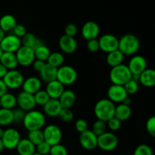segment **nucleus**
Segmentation results:
<instances>
[{
    "label": "nucleus",
    "mask_w": 155,
    "mask_h": 155,
    "mask_svg": "<svg viewBox=\"0 0 155 155\" xmlns=\"http://www.w3.org/2000/svg\"><path fill=\"white\" fill-rule=\"evenodd\" d=\"M140 48V41L135 35L128 33L119 39L118 50L124 56L136 55Z\"/></svg>",
    "instance_id": "f257e3e1"
},
{
    "label": "nucleus",
    "mask_w": 155,
    "mask_h": 155,
    "mask_svg": "<svg viewBox=\"0 0 155 155\" xmlns=\"http://www.w3.org/2000/svg\"><path fill=\"white\" fill-rule=\"evenodd\" d=\"M22 124L28 132L42 130L45 125V116L41 111L32 110L26 112Z\"/></svg>",
    "instance_id": "f03ea898"
},
{
    "label": "nucleus",
    "mask_w": 155,
    "mask_h": 155,
    "mask_svg": "<svg viewBox=\"0 0 155 155\" xmlns=\"http://www.w3.org/2000/svg\"><path fill=\"white\" fill-rule=\"evenodd\" d=\"M115 104L107 98H102L97 101L94 107V113L98 120L107 123L114 117Z\"/></svg>",
    "instance_id": "7ed1b4c3"
},
{
    "label": "nucleus",
    "mask_w": 155,
    "mask_h": 155,
    "mask_svg": "<svg viewBox=\"0 0 155 155\" xmlns=\"http://www.w3.org/2000/svg\"><path fill=\"white\" fill-rule=\"evenodd\" d=\"M132 74L127 65L122 64L112 68L109 74V78L113 85L124 86L131 80Z\"/></svg>",
    "instance_id": "20e7f679"
},
{
    "label": "nucleus",
    "mask_w": 155,
    "mask_h": 155,
    "mask_svg": "<svg viewBox=\"0 0 155 155\" xmlns=\"http://www.w3.org/2000/svg\"><path fill=\"white\" fill-rule=\"evenodd\" d=\"M63 86H70L77 81V71L73 67L69 65H63L58 68L57 78Z\"/></svg>",
    "instance_id": "39448f33"
},
{
    "label": "nucleus",
    "mask_w": 155,
    "mask_h": 155,
    "mask_svg": "<svg viewBox=\"0 0 155 155\" xmlns=\"http://www.w3.org/2000/svg\"><path fill=\"white\" fill-rule=\"evenodd\" d=\"M44 142L48 143L50 146L61 144L62 139V132L58 126L50 124L44 128L43 131Z\"/></svg>",
    "instance_id": "423d86ee"
},
{
    "label": "nucleus",
    "mask_w": 155,
    "mask_h": 155,
    "mask_svg": "<svg viewBox=\"0 0 155 155\" xmlns=\"http://www.w3.org/2000/svg\"><path fill=\"white\" fill-rule=\"evenodd\" d=\"M119 144L117 136L110 132H105L98 137V147L104 151L114 150Z\"/></svg>",
    "instance_id": "0eeeda50"
},
{
    "label": "nucleus",
    "mask_w": 155,
    "mask_h": 155,
    "mask_svg": "<svg viewBox=\"0 0 155 155\" xmlns=\"http://www.w3.org/2000/svg\"><path fill=\"white\" fill-rule=\"evenodd\" d=\"M1 139L4 148L13 150L17 148L21 137L18 130L14 128H8L4 130V133Z\"/></svg>",
    "instance_id": "6e6552de"
},
{
    "label": "nucleus",
    "mask_w": 155,
    "mask_h": 155,
    "mask_svg": "<svg viewBox=\"0 0 155 155\" xmlns=\"http://www.w3.org/2000/svg\"><path fill=\"white\" fill-rule=\"evenodd\" d=\"M8 89H16L21 87L24 81V77L22 73L18 70L8 71L2 79Z\"/></svg>",
    "instance_id": "1a4fd4ad"
},
{
    "label": "nucleus",
    "mask_w": 155,
    "mask_h": 155,
    "mask_svg": "<svg viewBox=\"0 0 155 155\" xmlns=\"http://www.w3.org/2000/svg\"><path fill=\"white\" fill-rule=\"evenodd\" d=\"M98 43L100 49L108 54L118 49L119 39L114 35L104 34L99 38Z\"/></svg>",
    "instance_id": "9d476101"
},
{
    "label": "nucleus",
    "mask_w": 155,
    "mask_h": 155,
    "mask_svg": "<svg viewBox=\"0 0 155 155\" xmlns=\"http://www.w3.org/2000/svg\"><path fill=\"white\" fill-rule=\"evenodd\" d=\"M21 47V39L13 34L5 35L2 41L0 42V48L2 52L16 53Z\"/></svg>",
    "instance_id": "9b49d317"
},
{
    "label": "nucleus",
    "mask_w": 155,
    "mask_h": 155,
    "mask_svg": "<svg viewBox=\"0 0 155 155\" xmlns=\"http://www.w3.org/2000/svg\"><path fill=\"white\" fill-rule=\"evenodd\" d=\"M18 65L22 67H28L32 65L33 62L35 61L34 51L31 48L22 46L15 53Z\"/></svg>",
    "instance_id": "f8f14e48"
},
{
    "label": "nucleus",
    "mask_w": 155,
    "mask_h": 155,
    "mask_svg": "<svg viewBox=\"0 0 155 155\" xmlns=\"http://www.w3.org/2000/svg\"><path fill=\"white\" fill-rule=\"evenodd\" d=\"M79 141L80 145L86 150L92 151L98 147V136H95L90 130L80 133Z\"/></svg>",
    "instance_id": "ddd939ff"
},
{
    "label": "nucleus",
    "mask_w": 155,
    "mask_h": 155,
    "mask_svg": "<svg viewBox=\"0 0 155 155\" xmlns=\"http://www.w3.org/2000/svg\"><path fill=\"white\" fill-rule=\"evenodd\" d=\"M16 98L17 104H18L20 109H21V110L25 112L34 110L36 104V102H35L33 95L27 93V92L22 91V92L18 94Z\"/></svg>",
    "instance_id": "4468645a"
},
{
    "label": "nucleus",
    "mask_w": 155,
    "mask_h": 155,
    "mask_svg": "<svg viewBox=\"0 0 155 155\" xmlns=\"http://www.w3.org/2000/svg\"><path fill=\"white\" fill-rule=\"evenodd\" d=\"M127 67L132 75H140L147 69V61L142 55H133L129 61Z\"/></svg>",
    "instance_id": "2eb2a0df"
},
{
    "label": "nucleus",
    "mask_w": 155,
    "mask_h": 155,
    "mask_svg": "<svg viewBox=\"0 0 155 155\" xmlns=\"http://www.w3.org/2000/svg\"><path fill=\"white\" fill-rule=\"evenodd\" d=\"M107 99L110 100L113 103H121L128 97L127 92L124 89V86L112 84L107 89Z\"/></svg>",
    "instance_id": "dca6fc26"
},
{
    "label": "nucleus",
    "mask_w": 155,
    "mask_h": 155,
    "mask_svg": "<svg viewBox=\"0 0 155 155\" xmlns=\"http://www.w3.org/2000/svg\"><path fill=\"white\" fill-rule=\"evenodd\" d=\"M99 25L96 22L92 21H89L85 23L81 30L82 36L87 41L97 39V37L99 35Z\"/></svg>",
    "instance_id": "f3484780"
},
{
    "label": "nucleus",
    "mask_w": 155,
    "mask_h": 155,
    "mask_svg": "<svg viewBox=\"0 0 155 155\" xmlns=\"http://www.w3.org/2000/svg\"><path fill=\"white\" fill-rule=\"evenodd\" d=\"M58 45L61 50L65 54H71L76 51L77 48V42L74 37L63 35L58 41Z\"/></svg>",
    "instance_id": "a211bd4d"
},
{
    "label": "nucleus",
    "mask_w": 155,
    "mask_h": 155,
    "mask_svg": "<svg viewBox=\"0 0 155 155\" xmlns=\"http://www.w3.org/2000/svg\"><path fill=\"white\" fill-rule=\"evenodd\" d=\"M21 87L23 89V92L34 95L41 89L42 81L38 77H30L27 79H24Z\"/></svg>",
    "instance_id": "6ab92c4d"
},
{
    "label": "nucleus",
    "mask_w": 155,
    "mask_h": 155,
    "mask_svg": "<svg viewBox=\"0 0 155 155\" xmlns=\"http://www.w3.org/2000/svg\"><path fill=\"white\" fill-rule=\"evenodd\" d=\"M64 90V86L55 80L47 83L45 92L51 99H58Z\"/></svg>",
    "instance_id": "aec40b11"
},
{
    "label": "nucleus",
    "mask_w": 155,
    "mask_h": 155,
    "mask_svg": "<svg viewBox=\"0 0 155 155\" xmlns=\"http://www.w3.org/2000/svg\"><path fill=\"white\" fill-rule=\"evenodd\" d=\"M62 107L59 102L58 99H51L43 106L44 114L50 117H58Z\"/></svg>",
    "instance_id": "412c9836"
},
{
    "label": "nucleus",
    "mask_w": 155,
    "mask_h": 155,
    "mask_svg": "<svg viewBox=\"0 0 155 155\" xmlns=\"http://www.w3.org/2000/svg\"><path fill=\"white\" fill-rule=\"evenodd\" d=\"M76 100H77L76 94L71 89L64 91L62 95L58 98L59 102L63 109H71L75 104Z\"/></svg>",
    "instance_id": "4be33fe9"
},
{
    "label": "nucleus",
    "mask_w": 155,
    "mask_h": 155,
    "mask_svg": "<svg viewBox=\"0 0 155 155\" xmlns=\"http://www.w3.org/2000/svg\"><path fill=\"white\" fill-rule=\"evenodd\" d=\"M0 63H1L8 71L16 70L17 67L18 66V60H17L15 53L2 52L1 58H0Z\"/></svg>",
    "instance_id": "5701e85b"
},
{
    "label": "nucleus",
    "mask_w": 155,
    "mask_h": 155,
    "mask_svg": "<svg viewBox=\"0 0 155 155\" xmlns=\"http://www.w3.org/2000/svg\"><path fill=\"white\" fill-rule=\"evenodd\" d=\"M57 71L58 68L46 63L42 71L39 73L40 80L46 83L55 80L57 78Z\"/></svg>",
    "instance_id": "b1692460"
},
{
    "label": "nucleus",
    "mask_w": 155,
    "mask_h": 155,
    "mask_svg": "<svg viewBox=\"0 0 155 155\" xmlns=\"http://www.w3.org/2000/svg\"><path fill=\"white\" fill-rule=\"evenodd\" d=\"M141 84L143 85L145 87H154L155 86V71L154 70L148 69L143 71L139 75V81Z\"/></svg>",
    "instance_id": "393cba45"
},
{
    "label": "nucleus",
    "mask_w": 155,
    "mask_h": 155,
    "mask_svg": "<svg viewBox=\"0 0 155 155\" xmlns=\"http://www.w3.org/2000/svg\"><path fill=\"white\" fill-rule=\"evenodd\" d=\"M16 149L19 155H33L36 152V146L27 139H21Z\"/></svg>",
    "instance_id": "a878e982"
},
{
    "label": "nucleus",
    "mask_w": 155,
    "mask_h": 155,
    "mask_svg": "<svg viewBox=\"0 0 155 155\" xmlns=\"http://www.w3.org/2000/svg\"><path fill=\"white\" fill-rule=\"evenodd\" d=\"M132 115V109L130 106L125 105L124 104H119L115 106L114 117L119 120L120 122L127 120Z\"/></svg>",
    "instance_id": "bb28decb"
},
{
    "label": "nucleus",
    "mask_w": 155,
    "mask_h": 155,
    "mask_svg": "<svg viewBox=\"0 0 155 155\" xmlns=\"http://www.w3.org/2000/svg\"><path fill=\"white\" fill-rule=\"evenodd\" d=\"M124 59V55L119 51V50H115L112 52L108 53L106 57V62L110 67L114 68L123 64Z\"/></svg>",
    "instance_id": "cd10ccee"
},
{
    "label": "nucleus",
    "mask_w": 155,
    "mask_h": 155,
    "mask_svg": "<svg viewBox=\"0 0 155 155\" xmlns=\"http://www.w3.org/2000/svg\"><path fill=\"white\" fill-rule=\"evenodd\" d=\"M17 25V21L12 15H5L0 18V28L5 33L13 30Z\"/></svg>",
    "instance_id": "c85d7f7f"
},
{
    "label": "nucleus",
    "mask_w": 155,
    "mask_h": 155,
    "mask_svg": "<svg viewBox=\"0 0 155 155\" xmlns=\"http://www.w3.org/2000/svg\"><path fill=\"white\" fill-rule=\"evenodd\" d=\"M0 104H1V108L12 110L17 105L16 96L13 94L7 92L4 95L0 97Z\"/></svg>",
    "instance_id": "c756f323"
},
{
    "label": "nucleus",
    "mask_w": 155,
    "mask_h": 155,
    "mask_svg": "<svg viewBox=\"0 0 155 155\" xmlns=\"http://www.w3.org/2000/svg\"><path fill=\"white\" fill-rule=\"evenodd\" d=\"M64 62V54L62 53L58 52V51H54V52H51L46 63L54 67V68H58L63 66Z\"/></svg>",
    "instance_id": "7c9ffc66"
},
{
    "label": "nucleus",
    "mask_w": 155,
    "mask_h": 155,
    "mask_svg": "<svg viewBox=\"0 0 155 155\" xmlns=\"http://www.w3.org/2000/svg\"><path fill=\"white\" fill-rule=\"evenodd\" d=\"M13 110L0 108V126L6 127L13 124Z\"/></svg>",
    "instance_id": "2f4dec72"
},
{
    "label": "nucleus",
    "mask_w": 155,
    "mask_h": 155,
    "mask_svg": "<svg viewBox=\"0 0 155 155\" xmlns=\"http://www.w3.org/2000/svg\"><path fill=\"white\" fill-rule=\"evenodd\" d=\"M51 51H50L49 48L45 45H42V46L39 47L34 50V54H35V58L36 60L42 61L46 62L48 60V57H49Z\"/></svg>",
    "instance_id": "473e14b6"
},
{
    "label": "nucleus",
    "mask_w": 155,
    "mask_h": 155,
    "mask_svg": "<svg viewBox=\"0 0 155 155\" xmlns=\"http://www.w3.org/2000/svg\"><path fill=\"white\" fill-rule=\"evenodd\" d=\"M27 139L34 146H37L38 145L44 142L43 133L42 130H34V131L29 132Z\"/></svg>",
    "instance_id": "72a5a7b5"
},
{
    "label": "nucleus",
    "mask_w": 155,
    "mask_h": 155,
    "mask_svg": "<svg viewBox=\"0 0 155 155\" xmlns=\"http://www.w3.org/2000/svg\"><path fill=\"white\" fill-rule=\"evenodd\" d=\"M34 97L35 102H36V105H40L43 107L48 101H49L50 98L48 96V95L47 94V92H45V90H40L39 92H36V94L33 95Z\"/></svg>",
    "instance_id": "f704fd0d"
},
{
    "label": "nucleus",
    "mask_w": 155,
    "mask_h": 155,
    "mask_svg": "<svg viewBox=\"0 0 155 155\" xmlns=\"http://www.w3.org/2000/svg\"><path fill=\"white\" fill-rule=\"evenodd\" d=\"M92 132L96 136H99L107 132V124L105 122L97 120L92 127Z\"/></svg>",
    "instance_id": "c9c22d12"
},
{
    "label": "nucleus",
    "mask_w": 155,
    "mask_h": 155,
    "mask_svg": "<svg viewBox=\"0 0 155 155\" xmlns=\"http://www.w3.org/2000/svg\"><path fill=\"white\" fill-rule=\"evenodd\" d=\"M36 36L32 33H27L21 39V45L22 46L28 47V48H33L35 42H36Z\"/></svg>",
    "instance_id": "e433bc0d"
},
{
    "label": "nucleus",
    "mask_w": 155,
    "mask_h": 155,
    "mask_svg": "<svg viewBox=\"0 0 155 155\" xmlns=\"http://www.w3.org/2000/svg\"><path fill=\"white\" fill-rule=\"evenodd\" d=\"M127 95H134L139 90V83L130 80L124 86Z\"/></svg>",
    "instance_id": "4c0bfd02"
},
{
    "label": "nucleus",
    "mask_w": 155,
    "mask_h": 155,
    "mask_svg": "<svg viewBox=\"0 0 155 155\" xmlns=\"http://www.w3.org/2000/svg\"><path fill=\"white\" fill-rule=\"evenodd\" d=\"M133 155H154L153 151L149 145L146 144H142L139 145L137 148L135 149Z\"/></svg>",
    "instance_id": "58836bf2"
},
{
    "label": "nucleus",
    "mask_w": 155,
    "mask_h": 155,
    "mask_svg": "<svg viewBox=\"0 0 155 155\" xmlns=\"http://www.w3.org/2000/svg\"><path fill=\"white\" fill-rule=\"evenodd\" d=\"M58 117L64 123H70L73 121L74 118V113L71 109H63L61 110Z\"/></svg>",
    "instance_id": "ea45409f"
},
{
    "label": "nucleus",
    "mask_w": 155,
    "mask_h": 155,
    "mask_svg": "<svg viewBox=\"0 0 155 155\" xmlns=\"http://www.w3.org/2000/svg\"><path fill=\"white\" fill-rule=\"evenodd\" d=\"M50 155H68V151L67 148L61 144L54 145L51 147Z\"/></svg>",
    "instance_id": "a19ab883"
},
{
    "label": "nucleus",
    "mask_w": 155,
    "mask_h": 155,
    "mask_svg": "<svg viewBox=\"0 0 155 155\" xmlns=\"http://www.w3.org/2000/svg\"><path fill=\"white\" fill-rule=\"evenodd\" d=\"M146 131L151 137L155 136V117L152 116L148 118L145 124Z\"/></svg>",
    "instance_id": "79ce46f5"
},
{
    "label": "nucleus",
    "mask_w": 155,
    "mask_h": 155,
    "mask_svg": "<svg viewBox=\"0 0 155 155\" xmlns=\"http://www.w3.org/2000/svg\"><path fill=\"white\" fill-rule=\"evenodd\" d=\"M106 124H107V127H108L111 131L115 132L117 131V130H119L120 129L121 125H122V122H120L119 120H117L116 117H114L111 119L109 120L106 123Z\"/></svg>",
    "instance_id": "37998d69"
},
{
    "label": "nucleus",
    "mask_w": 155,
    "mask_h": 155,
    "mask_svg": "<svg viewBox=\"0 0 155 155\" xmlns=\"http://www.w3.org/2000/svg\"><path fill=\"white\" fill-rule=\"evenodd\" d=\"M51 147L48 143L43 142L36 146V152L41 155H48L50 153Z\"/></svg>",
    "instance_id": "c03bdc74"
},
{
    "label": "nucleus",
    "mask_w": 155,
    "mask_h": 155,
    "mask_svg": "<svg viewBox=\"0 0 155 155\" xmlns=\"http://www.w3.org/2000/svg\"><path fill=\"white\" fill-rule=\"evenodd\" d=\"M12 111H13V123H15V124L23 123L26 112L20 108L15 109V110H12Z\"/></svg>",
    "instance_id": "a18cd8bd"
},
{
    "label": "nucleus",
    "mask_w": 155,
    "mask_h": 155,
    "mask_svg": "<svg viewBox=\"0 0 155 155\" xmlns=\"http://www.w3.org/2000/svg\"><path fill=\"white\" fill-rule=\"evenodd\" d=\"M78 32V28L74 24H68L64 28V35L71 37H74Z\"/></svg>",
    "instance_id": "49530a36"
},
{
    "label": "nucleus",
    "mask_w": 155,
    "mask_h": 155,
    "mask_svg": "<svg viewBox=\"0 0 155 155\" xmlns=\"http://www.w3.org/2000/svg\"><path fill=\"white\" fill-rule=\"evenodd\" d=\"M86 48L89 50L90 52H97L98 50L100 49L99 48V43H98V39H91V40L87 41L86 43Z\"/></svg>",
    "instance_id": "de8ad7c7"
},
{
    "label": "nucleus",
    "mask_w": 155,
    "mask_h": 155,
    "mask_svg": "<svg viewBox=\"0 0 155 155\" xmlns=\"http://www.w3.org/2000/svg\"><path fill=\"white\" fill-rule=\"evenodd\" d=\"M75 129L78 133H82L88 130V124L85 120L79 119L75 123Z\"/></svg>",
    "instance_id": "09e8293b"
},
{
    "label": "nucleus",
    "mask_w": 155,
    "mask_h": 155,
    "mask_svg": "<svg viewBox=\"0 0 155 155\" xmlns=\"http://www.w3.org/2000/svg\"><path fill=\"white\" fill-rule=\"evenodd\" d=\"M27 33V32L25 27L22 24H17L15 28L13 29V35L20 38V39H21Z\"/></svg>",
    "instance_id": "8fccbe9b"
},
{
    "label": "nucleus",
    "mask_w": 155,
    "mask_h": 155,
    "mask_svg": "<svg viewBox=\"0 0 155 155\" xmlns=\"http://www.w3.org/2000/svg\"><path fill=\"white\" fill-rule=\"evenodd\" d=\"M45 64H46V62H44L42 61L35 59V61L33 62V64H32V66H33V68L35 71L40 73L41 71H42V70L43 69L44 67H45Z\"/></svg>",
    "instance_id": "3c124183"
},
{
    "label": "nucleus",
    "mask_w": 155,
    "mask_h": 155,
    "mask_svg": "<svg viewBox=\"0 0 155 155\" xmlns=\"http://www.w3.org/2000/svg\"><path fill=\"white\" fill-rule=\"evenodd\" d=\"M8 88L6 86L5 83H4L3 80H0V97L4 95L8 92Z\"/></svg>",
    "instance_id": "603ef678"
},
{
    "label": "nucleus",
    "mask_w": 155,
    "mask_h": 155,
    "mask_svg": "<svg viewBox=\"0 0 155 155\" xmlns=\"http://www.w3.org/2000/svg\"><path fill=\"white\" fill-rule=\"evenodd\" d=\"M8 70L0 63V80H2L8 72Z\"/></svg>",
    "instance_id": "864d4df0"
},
{
    "label": "nucleus",
    "mask_w": 155,
    "mask_h": 155,
    "mask_svg": "<svg viewBox=\"0 0 155 155\" xmlns=\"http://www.w3.org/2000/svg\"><path fill=\"white\" fill-rule=\"evenodd\" d=\"M44 45V44H43V42L42 41V39H38V38H37V39H36V42H35L34 45H33V48H32V49L34 51V50H36V48H38L39 47L42 46V45Z\"/></svg>",
    "instance_id": "5fc2aeb1"
},
{
    "label": "nucleus",
    "mask_w": 155,
    "mask_h": 155,
    "mask_svg": "<svg viewBox=\"0 0 155 155\" xmlns=\"http://www.w3.org/2000/svg\"><path fill=\"white\" fill-rule=\"evenodd\" d=\"M122 104H125V105H127V106H130V104H132V99L129 96L127 97V98H125V100L122 102Z\"/></svg>",
    "instance_id": "6e6d98bb"
},
{
    "label": "nucleus",
    "mask_w": 155,
    "mask_h": 155,
    "mask_svg": "<svg viewBox=\"0 0 155 155\" xmlns=\"http://www.w3.org/2000/svg\"><path fill=\"white\" fill-rule=\"evenodd\" d=\"M5 36V33L0 28V42L2 41V39H4Z\"/></svg>",
    "instance_id": "4d7b16f0"
},
{
    "label": "nucleus",
    "mask_w": 155,
    "mask_h": 155,
    "mask_svg": "<svg viewBox=\"0 0 155 155\" xmlns=\"http://www.w3.org/2000/svg\"><path fill=\"white\" fill-rule=\"evenodd\" d=\"M4 149L5 148H4V146H3L2 142V139H0V153H1Z\"/></svg>",
    "instance_id": "13d9d810"
},
{
    "label": "nucleus",
    "mask_w": 155,
    "mask_h": 155,
    "mask_svg": "<svg viewBox=\"0 0 155 155\" xmlns=\"http://www.w3.org/2000/svg\"><path fill=\"white\" fill-rule=\"evenodd\" d=\"M3 133H4V130L0 127V139H2V137Z\"/></svg>",
    "instance_id": "bf43d9fd"
},
{
    "label": "nucleus",
    "mask_w": 155,
    "mask_h": 155,
    "mask_svg": "<svg viewBox=\"0 0 155 155\" xmlns=\"http://www.w3.org/2000/svg\"><path fill=\"white\" fill-rule=\"evenodd\" d=\"M2 51L1 48H0V58H1V56H2Z\"/></svg>",
    "instance_id": "052dcab7"
},
{
    "label": "nucleus",
    "mask_w": 155,
    "mask_h": 155,
    "mask_svg": "<svg viewBox=\"0 0 155 155\" xmlns=\"http://www.w3.org/2000/svg\"><path fill=\"white\" fill-rule=\"evenodd\" d=\"M33 155H41V154H38V153L35 152V153H34V154H33Z\"/></svg>",
    "instance_id": "680f3d73"
},
{
    "label": "nucleus",
    "mask_w": 155,
    "mask_h": 155,
    "mask_svg": "<svg viewBox=\"0 0 155 155\" xmlns=\"http://www.w3.org/2000/svg\"><path fill=\"white\" fill-rule=\"evenodd\" d=\"M0 108H1V104H0Z\"/></svg>",
    "instance_id": "e2e57ef3"
},
{
    "label": "nucleus",
    "mask_w": 155,
    "mask_h": 155,
    "mask_svg": "<svg viewBox=\"0 0 155 155\" xmlns=\"http://www.w3.org/2000/svg\"><path fill=\"white\" fill-rule=\"evenodd\" d=\"M124 155H129V154H124Z\"/></svg>",
    "instance_id": "0e129e2a"
}]
</instances>
